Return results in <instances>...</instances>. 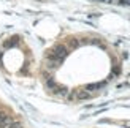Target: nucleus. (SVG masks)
<instances>
[{
  "label": "nucleus",
  "mask_w": 130,
  "mask_h": 128,
  "mask_svg": "<svg viewBox=\"0 0 130 128\" xmlns=\"http://www.w3.org/2000/svg\"><path fill=\"white\" fill-rule=\"evenodd\" d=\"M8 128H22V125L19 123V122H16V120H14V122H13V123H11Z\"/></svg>",
  "instance_id": "1"
},
{
  "label": "nucleus",
  "mask_w": 130,
  "mask_h": 128,
  "mask_svg": "<svg viewBox=\"0 0 130 128\" xmlns=\"http://www.w3.org/2000/svg\"><path fill=\"white\" fill-rule=\"evenodd\" d=\"M119 73H121V68H119V67H116V68L113 70V76H116V74H119Z\"/></svg>",
  "instance_id": "2"
},
{
  "label": "nucleus",
  "mask_w": 130,
  "mask_h": 128,
  "mask_svg": "<svg viewBox=\"0 0 130 128\" xmlns=\"http://www.w3.org/2000/svg\"><path fill=\"white\" fill-rule=\"evenodd\" d=\"M121 3H125V5H130V0H121Z\"/></svg>",
  "instance_id": "3"
},
{
  "label": "nucleus",
  "mask_w": 130,
  "mask_h": 128,
  "mask_svg": "<svg viewBox=\"0 0 130 128\" xmlns=\"http://www.w3.org/2000/svg\"><path fill=\"white\" fill-rule=\"evenodd\" d=\"M99 2H114V0H99Z\"/></svg>",
  "instance_id": "4"
}]
</instances>
